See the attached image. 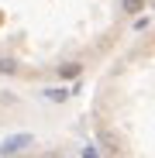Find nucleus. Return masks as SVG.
<instances>
[{
    "label": "nucleus",
    "instance_id": "f257e3e1",
    "mask_svg": "<svg viewBox=\"0 0 155 158\" xmlns=\"http://www.w3.org/2000/svg\"><path fill=\"white\" fill-rule=\"evenodd\" d=\"M121 7H124L127 14H138V10L145 7V0H121Z\"/></svg>",
    "mask_w": 155,
    "mask_h": 158
}]
</instances>
